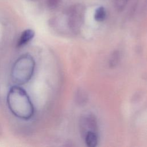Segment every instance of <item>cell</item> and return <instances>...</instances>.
<instances>
[{
    "mask_svg": "<svg viewBox=\"0 0 147 147\" xmlns=\"http://www.w3.org/2000/svg\"><path fill=\"white\" fill-rule=\"evenodd\" d=\"M106 16V10L103 6L98 7L94 13V19L98 22L103 21Z\"/></svg>",
    "mask_w": 147,
    "mask_h": 147,
    "instance_id": "6",
    "label": "cell"
},
{
    "mask_svg": "<svg viewBox=\"0 0 147 147\" xmlns=\"http://www.w3.org/2000/svg\"><path fill=\"white\" fill-rule=\"evenodd\" d=\"M85 142L89 147L96 146L98 144V136L96 133L88 131L85 134Z\"/></svg>",
    "mask_w": 147,
    "mask_h": 147,
    "instance_id": "5",
    "label": "cell"
},
{
    "mask_svg": "<svg viewBox=\"0 0 147 147\" xmlns=\"http://www.w3.org/2000/svg\"><path fill=\"white\" fill-rule=\"evenodd\" d=\"M7 103L11 112L22 119H29L33 115L34 107L26 92L17 85L11 87L7 96Z\"/></svg>",
    "mask_w": 147,
    "mask_h": 147,
    "instance_id": "1",
    "label": "cell"
},
{
    "mask_svg": "<svg viewBox=\"0 0 147 147\" xmlns=\"http://www.w3.org/2000/svg\"><path fill=\"white\" fill-rule=\"evenodd\" d=\"M34 32L30 29H26L21 34L17 41V46L18 48L24 47L28 44L34 36Z\"/></svg>",
    "mask_w": 147,
    "mask_h": 147,
    "instance_id": "4",
    "label": "cell"
},
{
    "mask_svg": "<svg viewBox=\"0 0 147 147\" xmlns=\"http://www.w3.org/2000/svg\"><path fill=\"white\" fill-rule=\"evenodd\" d=\"M34 67V60L30 55H22L13 64L11 72L12 80L18 85L27 83L33 76Z\"/></svg>",
    "mask_w": 147,
    "mask_h": 147,
    "instance_id": "2",
    "label": "cell"
},
{
    "mask_svg": "<svg viewBox=\"0 0 147 147\" xmlns=\"http://www.w3.org/2000/svg\"><path fill=\"white\" fill-rule=\"evenodd\" d=\"M76 98H77L78 102H79L80 103H81L82 102H84L86 101L87 96L83 92V91H82L81 90H80L78 92V94L76 95Z\"/></svg>",
    "mask_w": 147,
    "mask_h": 147,
    "instance_id": "9",
    "label": "cell"
},
{
    "mask_svg": "<svg viewBox=\"0 0 147 147\" xmlns=\"http://www.w3.org/2000/svg\"><path fill=\"white\" fill-rule=\"evenodd\" d=\"M84 9L80 5L71 7L69 10V25L71 28H76L82 22Z\"/></svg>",
    "mask_w": 147,
    "mask_h": 147,
    "instance_id": "3",
    "label": "cell"
},
{
    "mask_svg": "<svg viewBox=\"0 0 147 147\" xmlns=\"http://www.w3.org/2000/svg\"><path fill=\"white\" fill-rule=\"evenodd\" d=\"M119 60V52L118 51H115L113 53V54L111 55L110 59V65L111 67H114L115 65H117V64L118 63V61Z\"/></svg>",
    "mask_w": 147,
    "mask_h": 147,
    "instance_id": "7",
    "label": "cell"
},
{
    "mask_svg": "<svg viewBox=\"0 0 147 147\" xmlns=\"http://www.w3.org/2000/svg\"><path fill=\"white\" fill-rule=\"evenodd\" d=\"M61 0H47V5L51 9L56 8L60 3Z\"/></svg>",
    "mask_w": 147,
    "mask_h": 147,
    "instance_id": "8",
    "label": "cell"
},
{
    "mask_svg": "<svg viewBox=\"0 0 147 147\" xmlns=\"http://www.w3.org/2000/svg\"><path fill=\"white\" fill-rule=\"evenodd\" d=\"M126 3L127 0H115L116 6L117 8L120 9H121L122 7H124Z\"/></svg>",
    "mask_w": 147,
    "mask_h": 147,
    "instance_id": "10",
    "label": "cell"
}]
</instances>
